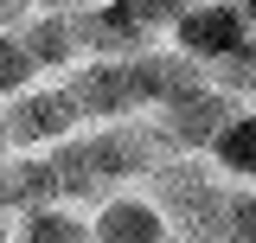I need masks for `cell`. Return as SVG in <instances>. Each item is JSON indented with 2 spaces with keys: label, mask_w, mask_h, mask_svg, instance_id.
Here are the masks:
<instances>
[{
  "label": "cell",
  "mask_w": 256,
  "mask_h": 243,
  "mask_svg": "<svg viewBox=\"0 0 256 243\" xmlns=\"http://www.w3.org/2000/svg\"><path fill=\"white\" fill-rule=\"evenodd\" d=\"M122 6H128V20L154 38V32H166L180 13H186V6H198V0H122Z\"/></svg>",
  "instance_id": "11"
},
{
  "label": "cell",
  "mask_w": 256,
  "mask_h": 243,
  "mask_svg": "<svg viewBox=\"0 0 256 243\" xmlns=\"http://www.w3.org/2000/svg\"><path fill=\"white\" fill-rule=\"evenodd\" d=\"M166 32H173V52H186L192 64L212 70L218 58H230V52L250 38V20H244L237 0H198V6H186Z\"/></svg>",
  "instance_id": "3"
},
{
  "label": "cell",
  "mask_w": 256,
  "mask_h": 243,
  "mask_svg": "<svg viewBox=\"0 0 256 243\" xmlns=\"http://www.w3.org/2000/svg\"><path fill=\"white\" fill-rule=\"evenodd\" d=\"M32 6H38V0H0V32L26 26V20H32Z\"/></svg>",
  "instance_id": "12"
},
{
  "label": "cell",
  "mask_w": 256,
  "mask_h": 243,
  "mask_svg": "<svg viewBox=\"0 0 256 243\" xmlns=\"http://www.w3.org/2000/svg\"><path fill=\"white\" fill-rule=\"evenodd\" d=\"M0 243H13V230H6V212H0Z\"/></svg>",
  "instance_id": "16"
},
{
  "label": "cell",
  "mask_w": 256,
  "mask_h": 243,
  "mask_svg": "<svg viewBox=\"0 0 256 243\" xmlns=\"http://www.w3.org/2000/svg\"><path fill=\"white\" fill-rule=\"evenodd\" d=\"M64 90L77 102L84 122H128V116H148V96H141V70L134 58H90V64H70Z\"/></svg>",
  "instance_id": "1"
},
{
  "label": "cell",
  "mask_w": 256,
  "mask_h": 243,
  "mask_svg": "<svg viewBox=\"0 0 256 243\" xmlns=\"http://www.w3.org/2000/svg\"><path fill=\"white\" fill-rule=\"evenodd\" d=\"M20 38L32 45V58H38V70H70V64L84 58V52H77V26H70V13H58V6L32 13L26 26H20Z\"/></svg>",
  "instance_id": "8"
},
{
  "label": "cell",
  "mask_w": 256,
  "mask_h": 243,
  "mask_svg": "<svg viewBox=\"0 0 256 243\" xmlns=\"http://www.w3.org/2000/svg\"><path fill=\"white\" fill-rule=\"evenodd\" d=\"M237 6H244V20H250V32H256V0H237Z\"/></svg>",
  "instance_id": "14"
},
{
  "label": "cell",
  "mask_w": 256,
  "mask_h": 243,
  "mask_svg": "<svg viewBox=\"0 0 256 243\" xmlns=\"http://www.w3.org/2000/svg\"><path fill=\"white\" fill-rule=\"evenodd\" d=\"M58 166L52 154H6L0 160V212H38V205H58Z\"/></svg>",
  "instance_id": "6"
},
{
  "label": "cell",
  "mask_w": 256,
  "mask_h": 243,
  "mask_svg": "<svg viewBox=\"0 0 256 243\" xmlns=\"http://www.w3.org/2000/svg\"><path fill=\"white\" fill-rule=\"evenodd\" d=\"M38 84V58H32V45L20 38V26L0 32V102H13L20 90Z\"/></svg>",
  "instance_id": "10"
},
{
  "label": "cell",
  "mask_w": 256,
  "mask_h": 243,
  "mask_svg": "<svg viewBox=\"0 0 256 243\" xmlns=\"http://www.w3.org/2000/svg\"><path fill=\"white\" fill-rule=\"evenodd\" d=\"M237 109H244V96L205 84V90H192V96H180V102L154 109V122H160V134L173 141V154H205L224 134V122L237 116Z\"/></svg>",
  "instance_id": "4"
},
{
  "label": "cell",
  "mask_w": 256,
  "mask_h": 243,
  "mask_svg": "<svg viewBox=\"0 0 256 243\" xmlns=\"http://www.w3.org/2000/svg\"><path fill=\"white\" fill-rule=\"evenodd\" d=\"M205 160L218 166L224 180H237V186H256V102L250 109H237V116L224 122V134L205 148Z\"/></svg>",
  "instance_id": "7"
},
{
  "label": "cell",
  "mask_w": 256,
  "mask_h": 243,
  "mask_svg": "<svg viewBox=\"0 0 256 243\" xmlns=\"http://www.w3.org/2000/svg\"><path fill=\"white\" fill-rule=\"evenodd\" d=\"M13 243H96V230H90V218L64 212V205H38V212H26Z\"/></svg>",
  "instance_id": "9"
},
{
  "label": "cell",
  "mask_w": 256,
  "mask_h": 243,
  "mask_svg": "<svg viewBox=\"0 0 256 243\" xmlns=\"http://www.w3.org/2000/svg\"><path fill=\"white\" fill-rule=\"evenodd\" d=\"M38 6H58V13H70V6H90V0H38Z\"/></svg>",
  "instance_id": "13"
},
{
  "label": "cell",
  "mask_w": 256,
  "mask_h": 243,
  "mask_svg": "<svg viewBox=\"0 0 256 243\" xmlns=\"http://www.w3.org/2000/svg\"><path fill=\"white\" fill-rule=\"evenodd\" d=\"M0 122H6V141L13 148H58V141L77 134L84 116H77V102H70L64 84H32V90H20L0 109Z\"/></svg>",
  "instance_id": "2"
},
{
  "label": "cell",
  "mask_w": 256,
  "mask_h": 243,
  "mask_svg": "<svg viewBox=\"0 0 256 243\" xmlns=\"http://www.w3.org/2000/svg\"><path fill=\"white\" fill-rule=\"evenodd\" d=\"M6 154H13V141H6V122H0V160H6Z\"/></svg>",
  "instance_id": "15"
},
{
  "label": "cell",
  "mask_w": 256,
  "mask_h": 243,
  "mask_svg": "<svg viewBox=\"0 0 256 243\" xmlns=\"http://www.w3.org/2000/svg\"><path fill=\"white\" fill-rule=\"evenodd\" d=\"M96 243H166L173 237V224L160 218L154 198H134V192H116V198H102V212L90 218Z\"/></svg>",
  "instance_id": "5"
}]
</instances>
